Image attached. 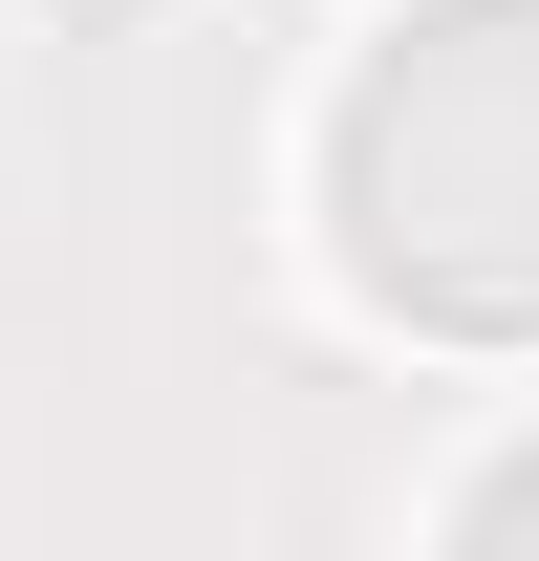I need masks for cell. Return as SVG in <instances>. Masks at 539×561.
I'll use <instances>...</instances> for the list:
<instances>
[{"instance_id": "7a4b0ae2", "label": "cell", "mask_w": 539, "mask_h": 561, "mask_svg": "<svg viewBox=\"0 0 539 561\" xmlns=\"http://www.w3.org/2000/svg\"><path fill=\"white\" fill-rule=\"evenodd\" d=\"M474 561H539V454H496V476H474V518H454Z\"/></svg>"}, {"instance_id": "6da1fadb", "label": "cell", "mask_w": 539, "mask_h": 561, "mask_svg": "<svg viewBox=\"0 0 539 561\" xmlns=\"http://www.w3.org/2000/svg\"><path fill=\"white\" fill-rule=\"evenodd\" d=\"M410 195H518V260H539V0L410 22V66L367 87V216Z\"/></svg>"}]
</instances>
